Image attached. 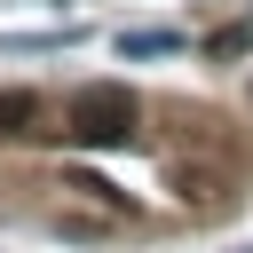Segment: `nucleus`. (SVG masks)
Wrapping results in <instances>:
<instances>
[{
	"label": "nucleus",
	"instance_id": "obj_2",
	"mask_svg": "<svg viewBox=\"0 0 253 253\" xmlns=\"http://www.w3.org/2000/svg\"><path fill=\"white\" fill-rule=\"evenodd\" d=\"M190 40L182 32H166V24H134V32H119V55H182Z\"/></svg>",
	"mask_w": 253,
	"mask_h": 253
},
{
	"label": "nucleus",
	"instance_id": "obj_4",
	"mask_svg": "<svg viewBox=\"0 0 253 253\" xmlns=\"http://www.w3.org/2000/svg\"><path fill=\"white\" fill-rule=\"evenodd\" d=\"M206 47H213V55H245V47H253V32H245V24H229V32H213Z\"/></svg>",
	"mask_w": 253,
	"mask_h": 253
},
{
	"label": "nucleus",
	"instance_id": "obj_3",
	"mask_svg": "<svg viewBox=\"0 0 253 253\" xmlns=\"http://www.w3.org/2000/svg\"><path fill=\"white\" fill-rule=\"evenodd\" d=\"M32 119H40V95H24V87H8V95H0V134H24Z\"/></svg>",
	"mask_w": 253,
	"mask_h": 253
},
{
	"label": "nucleus",
	"instance_id": "obj_1",
	"mask_svg": "<svg viewBox=\"0 0 253 253\" xmlns=\"http://www.w3.org/2000/svg\"><path fill=\"white\" fill-rule=\"evenodd\" d=\"M134 119H142V111H134L126 87H79V95H71V134H79L87 150H119V142L134 134Z\"/></svg>",
	"mask_w": 253,
	"mask_h": 253
}]
</instances>
